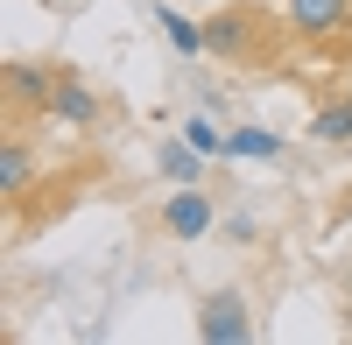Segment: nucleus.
I'll list each match as a JSON object with an SVG mask.
<instances>
[{
  "label": "nucleus",
  "mask_w": 352,
  "mask_h": 345,
  "mask_svg": "<svg viewBox=\"0 0 352 345\" xmlns=\"http://www.w3.org/2000/svg\"><path fill=\"white\" fill-rule=\"evenodd\" d=\"M345 99H352V85H345Z\"/></svg>",
  "instance_id": "ddd939ff"
},
{
  "label": "nucleus",
  "mask_w": 352,
  "mask_h": 345,
  "mask_svg": "<svg viewBox=\"0 0 352 345\" xmlns=\"http://www.w3.org/2000/svg\"><path fill=\"white\" fill-rule=\"evenodd\" d=\"M282 36L289 28H275V14H261V8H219L204 21V56H219V64H268Z\"/></svg>",
  "instance_id": "f257e3e1"
},
{
  "label": "nucleus",
  "mask_w": 352,
  "mask_h": 345,
  "mask_svg": "<svg viewBox=\"0 0 352 345\" xmlns=\"http://www.w3.org/2000/svg\"><path fill=\"white\" fill-rule=\"evenodd\" d=\"M155 28H162V43H169L176 56H204V21H190V14H176V8L155 0Z\"/></svg>",
  "instance_id": "1a4fd4ad"
},
{
  "label": "nucleus",
  "mask_w": 352,
  "mask_h": 345,
  "mask_svg": "<svg viewBox=\"0 0 352 345\" xmlns=\"http://www.w3.org/2000/svg\"><path fill=\"white\" fill-rule=\"evenodd\" d=\"M282 28L303 49H338L352 43V0H282Z\"/></svg>",
  "instance_id": "f03ea898"
},
{
  "label": "nucleus",
  "mask_w": 352,
  "mask_h": 345,
  "mask_svg": "<svg viewBox=\"0 0 352 345\" xmlns=\"http://www.w3.org/2000/svg\"><path fill=\"white\" fill-rule=\"evenodd\" d=\"M310 141H324V148H345V141H352V99L345 92L310 113Z\"/></svg>",
  "instance_id": "9d476101"
},
{
  "label": "nucleus",
  "mask_w": 352,
  "mask_h": 345,
  "mask_svg": "<svg viewBox=\"0 0 352 345\" xmlns=\"http://www.w3.org/2000/svg\"><path fill=\"white\" fill-rule=\"evenodd\" d=\"M56 78L64 71L36 64V56H8V71H0V85H8V120H50Z\"/></svg>",
  "instance_id": "7ed1b4c3"
},
{
  "label": "nucleus",
  "mask_w": 352,
  "mask_h": 345,
  "mask_svg": "<svg viewBox=\"0 0 352 345\" xmlns=\"http://www.w3.org/2000/svg\"><path fill=\"white\" fill-rule=\"evenodd\" d=\"M28 183H36V155L21 134H8L0 141V205H28Z\"/></svg>",
  "instance_id": "0eeeda50"
},
{
  "label": "nucleus",
  "mask_w": 352,
  "mask_h": 345,
  "mask_svg": "<svg viewBox=\"0 0 352 345\" xmlns=\"http://www.w3.org/2000/svg\"><path fill=\"white\" fill-rule=\"evenodd\" d=\"M184 141H190V148H197V155H212V162L226 155V134L212 127V113H190V120H184Z\"/></svg>",
  "instance_id": "f8f14e48"
},
{
  "label": "nucleus",
  "mask_w": 352,
  "mask_h": 345,
  "mask_svg": "<svg viewBox=\"0 0 352 345\" xmlns=\"http://www.w3.org/2000/svg\"><path fill=\"white\" fill-rule=\"evenodd\" d=\"M219 225V197H204L197 183H176L169 190V205H162V233L169 240H204Z\"/></svg>",
  "instance_id": "423d86ee"
},
{
  "label": "nucleus",
  "mask_w": 352,
  "mask_h": 345,
  "mask_svg": "<svg viewBox=\"0 0 352 345\" xmlns=\"http://www.w3.org/2000/svg\"><path fill=\"white\" fill-rule=\"evenodd\" d=\"M155 162H162V183L176 190V183H197V169L212 162V155H197L190 141H162V155H155Z\"/></svg>",
  "instance_id": "9b49d317"
},
{
  "label": "nucleus",
  "mask_w": 352,
  "mask_h": 345,
  "mask_svg": "<svg viewBox=\"0 0 352 345\" xmlns=\"http://www.w3.org/2000/svg\"><path fill=\"white\" fill-rule=\"evenodd\" d=\"M197 338H204V345H247V338H254L247 296H240V289H212V296L197 303Z\"/></svg>",
  "instance_id": "20e7f679"
},
{
  "label": "nucleus",
  "mask_w": 352,
  "mask_h": 345,
  "mask_svg": "<svg viewBox=\"0 0 352 345\" xmlns=\"http://www.w3.org/2000/svg\"><path fill=\"white\" fill-rule=\"evenodd\" d=\"M282 148H289V141L275 127H232L226 134V155L232 162H282Z\"/></svg>",
  "instance_id": "6e6552de"
},
{
  "label": "nucleus",
  "mask_w": 352,
  "mask_h": 345,
  "mask_svg": "<svg viewBox=\"0 0 352 345\" xmlns=\"http://www.w3.org/2000/svg\"><path fill=\"white\" fill-rule=\"evenodd\" d=\"M99 113H106V92H99L92 78H78V71L56 78V99H50V120H56V127L92 134V127H99Z\"/></svg>",
  "instance_id": "39448f33"
}]
</instances>
